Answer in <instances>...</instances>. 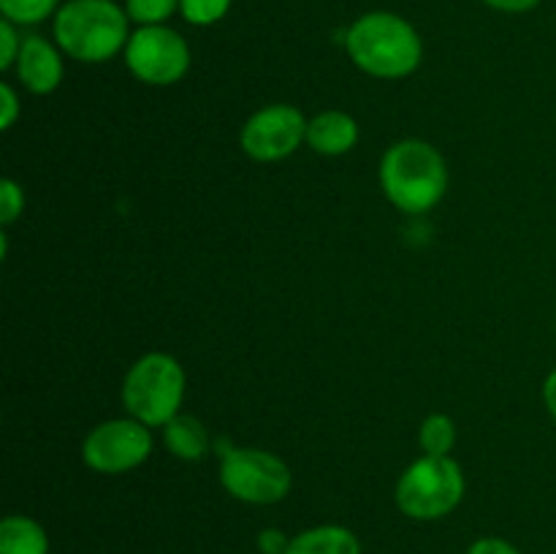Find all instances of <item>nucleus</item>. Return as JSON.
<instances>
[{"label":"nucleus","instance_id":"1","mask_svg":"<svg viewBox=\"0 0 556 554\" xmlns=\"http://www.w3.org/2000/svg\"><path fill=\"white\" fill-rule=\"evenodd\" d=\"M421 38L416 27L389 11L358 16L348 30V54L353 63L378 79H402L421 63Z\"/></svg>","mask_w":556,"mask_h":554},{"label":"nucleus","instance_id":"2","mask_svg":"<svg viewBox=\"0 0 556 554\" xmlns=\"http://www.w3.org/2000/svg\"><path fill=\"white\" fill-rule=\"evenodd\" d=\"M380 185L386 199L402 212H427L448 188V168L443 155L421 139H405L386 150L380 161Z\"/></svg>","mask_w":556,"mask_h":554},{"label":"nucleus","instance_id":"3","mask_svg":"<svg viewBox=\"0 0 556 554\" xmlns=\"http://www.w3.org/2000/svg\"><path fill=\"white\" fill-rule=\"evenodd\" d=\"M128 20L112 0H68L54 16V38L68 58L103 63L128 47Z\"/></svg>","mask_w":556,"mask_h":554},{"label":"nucleus","instance_id":"4","mask_svg":"<svg viewBox=\"0 0 556 554\" xmlns=\"http://www.w3.org/2000/svg\"><path fill=\"white\" fill-rule=\"evenodd\" d=\"M182 396L185 373L168 353H147L125 375V411L147 427H166L174 416H179Z\"/></svg>","mask_w":556,"mask_h":554},{"label":"nucleus","instance_id":"5","mask_svg":"<svg viewBox=\"0 0 556 554\" xmlns=\"http://www.w3.org/2000/svg\"><path fill=\"white\" fill-rule=\"evenodd\" d=\"M465 498V473L451 456H429L413 462L396 481V505L416 521L448 516Z\"/></svg>","mask_w":556,"mask_h":554},{"label":"nucleus","instance_id":"6","mask_svg":"<svg viewBox=\"0 0 556 554\" xmlns=\"http://www.w3.org/2000/svg\"><path fill=\"white\" fill-rule=\"evenodd\" d=\"M220 483L242 503L271 505L291 492V470L269 451L231 449L223 456Z\"/></svg>","mask_w":556,"mask_h":554},{"label":"nucleus","instance_id":"7","mask_svg":"<svg viewBox=\"0 0 556 554\" xmlns=\"http://www.w3.org/2000/svg\"><path fill=\"white\" fill-rule=\"evenodd\" d=\"M125 63L130 74L147 85H174L188 74L190 47L172 27L147 25L128 38Z\"/></svg>","mask_w":556,"mask_h":554},{"label":"nucleus","instance_id":"8","mask_svg":"<svg viewBox=\"0 0 556 554\" xmlns=\"http://www.w3.org/2000/svg\"><path fill=\"white\" fill-rule=\"evenodd\" d=\"M152 454V432L136 418H112L92 429L81 445L87 467L106 476L128 473Z\"/></svg>","mask_w":556,"mask_h":554},{"label":"nucleus","instance_id":"9","mask_svg":"<svg viewBox=\"0 0 556 554\" xmlns=\"http://www.w3.org/2000/svg\"><path fill=\"white\" fill-rule=\"evenodd\" d=\"M307 125L309 119H304L296 106L271 103L244 123L242 150L261 163L282 161L296 152L302 141H307Z\"/></svg>","mask_w":556,"mask_h":554},{"label":"nucleus","instance_id":"10","mask_svg":"<svg viewBox=\"0 0 556 554\" xmlns=\"http://www.w3.org/2000/svg\"><path fill=\"white\" fill-rule=\"evenodd\" d=\"M16 76L30 92L47 96V92L58 90L63 81V60L47 38L27 36L22 41L20 58H16Z\"/></svg>","mask_w":556,"mask_h":554},{"label":"nucleus","instance_id":"11","mask_svg":"<svg viewBox=\"0 0 556 554\" xmlns=\"http://www.w3.org/2000/svg\"><path fill=\"white\" fill-rule=\"evenodd\" d=\"M358 125L345 112H324L309 119L307 144L318 155H345L356 147Z\"/></svg>","mask_w":556,"mask_h":554},{"label":"nucleus","instance_id":"12","mask_svg":"<svg viewBox=\"0 0 556 554\" xmlns=\"http://www.w3.org/2000/svg\"><path fill=\"white\" fill-rule=\"evenodd\" d=\"M286 554H362V543L348 527L318 525L293 536Z\"/></svg>","mask_w":556,"mask_h":554},{"label":"nucleus","instance_id":"13","mask_svg":"<svg viewBox=\"0 0 556 554\" xmlns=\"http://www.w3.org/2000/svg\"><path fill=\"white\" fill-rule=\"evenodd\" d=\"M0 554H49V536L30 516H5L0 521Z\"/></svg>","mask_w":556,"mask_h":554},{"label":"nucleus","instance_id":"14","mask_svg":"<svg viewBox=\"0 0 556 554\" xmlns=\"http://www.w3.org/2000/svg\"><path fill=\"white\" fill-rule=\"evenodd\" d=\"M163 438H166L168 451L179 459L195 462L210 451V435H206L204 424L193 416H174L163 427Z\"/></svg>","mask_w":556,"mask_h":554},{"label":"nucleus","instance_id":"15","mask_svg":"<svg viewBox=\"0 0 556 554\" xmlns=\"http://www.w3.org/2000/svg\"><path fill=\"white\" fill-rule=\"evenodd\" d=\"M456 443V424L445 413H432L421 424V449L429 456H448Z\"/></svg>","mask_w":556,"mask_h":554},{"label":"nucleus","instance_id":"16","mask_svg":"<svg viewBox=\"0 0 556 554\" xmlns=\"http://www.w3.org/2000/svg\"><path fill=\"white\" fill-rule=\"evenodd\" d=\"M58 9V0H0V11L14 25H38Z\"/></svg>","mask_w":556,"mask_h":554},{"label":"nucleus","instance_id":"17","mask_svg":"<svg viewBox=\"0 0 556 554\" xmlns=\"http://www.w3.org/2000/svg\"><path fill=\"white\" fill-rule=\"evenodd\" d=\"M179 9V0H125V11L139 25H163L174 11Z\"/></svg>","mask_w":556,"mask_h":554},{"label":"nucleus","instance_id":"18","mask_svg":"<svg viewBox=\"0 0 556 554\" xmlns=\"http://www.w3.org/2000/svg\"><path fill=\"white\" fill-rule=\"evenodd\" d=\"M231 9V0H179V11L190 25H212Z\"/></svg>","mask_w":556,"mask_h":554},{"label":"nucleus","instance_id":"19","mask_svg":"<svg viewBox=\"0 0 556 554\" xmlns=\"http://www.w3.org/2000/svg\"><path fill=\"white\" fill-rule=\"evenodd\" d=\"M22 210H25V193H22V188L14 179H3L0 182V223L9 226V223H14L22 215Z\"/></svg>","mask_w":556,"mask_h":554},{"label":"nucleus","instance_id":"20","mask_svg":"<svg viewBox=\"0 0 556 554\" xmlns=\"http://www.w3.org/2000/svg\"><path fill=\"white\" fill-rule=\"evenodd\" d=\"M20 49H22V41L14 30V22L3 20L0 22V68L9 71L11 65H16Z\"/></svg>","mask_w":556,"mask_h":554},{"label":"nucleus","instance_id":"21","mask_svg":"<svg viewBox=\"0 0 556 554\" xmlns=\"http://www.w3.org/2000/svg\"><path fill=\"white\" fill-rule=\"evenodd\" d=\"M255 546H258V554H286L288 546H291V538L277 530V527H266L255 538Z\"/></svg>","mask_w":556,"mask_h":554},{"label":"nucleus","instance_id":"22","mask_svg":"<svg viewBox=\"0 0 556 554\" xmlns=\"http://www.w3.org/2000/svg\"><path fill=\"white\" fill-rule=\"evenodd\" d=\"M467 554H521V552L514 546V543L505 541V538L489 536V538H478V541L467 549Z\"/></svg>","mask_w":556,"mask_h":554},{"label":"nucleus","instance_id":"23","mask_svg":"<svg viewBox=\"0 0 556 554\" xmlns=\"http://www.w3.org/2000/svg\"><path fill=\"white\" fill-rule=\"evenodd\" d=\"M0 98H3V117H0V128H11L14 119L20 117V101L11 85H0Z\"/></svg>","mask_w":556,"mask_h":554},{"label":"nucleus","instance_id":"24","mask_svg":"<svg viewBox=\"0 0 556 554\" xmlns=\"http://www.w3.org/2000/svg\"><path fill=\"white\" fill-rule=\"evenodd\" d=\"M483 3L492 5V9L497 11H508V14H521V11L535 9L541 0H483Z\"/></svg>","mask_w":556,"mask_h":554},{"label":"nucleus","instance_id":"25","mask_svg":"<svg viewBox=\"0 0 556 554\" xmlns=\"http://www.w3.org/2000/svg\"><path fill=\"white\" fill-rule=\"evenodd\" d=\"M543 402H546L548 413H552L554 421H556V369L548 375L546 383H543Z\"/></svg>","mask_w":556,"mask_h":554}]
</instances>
